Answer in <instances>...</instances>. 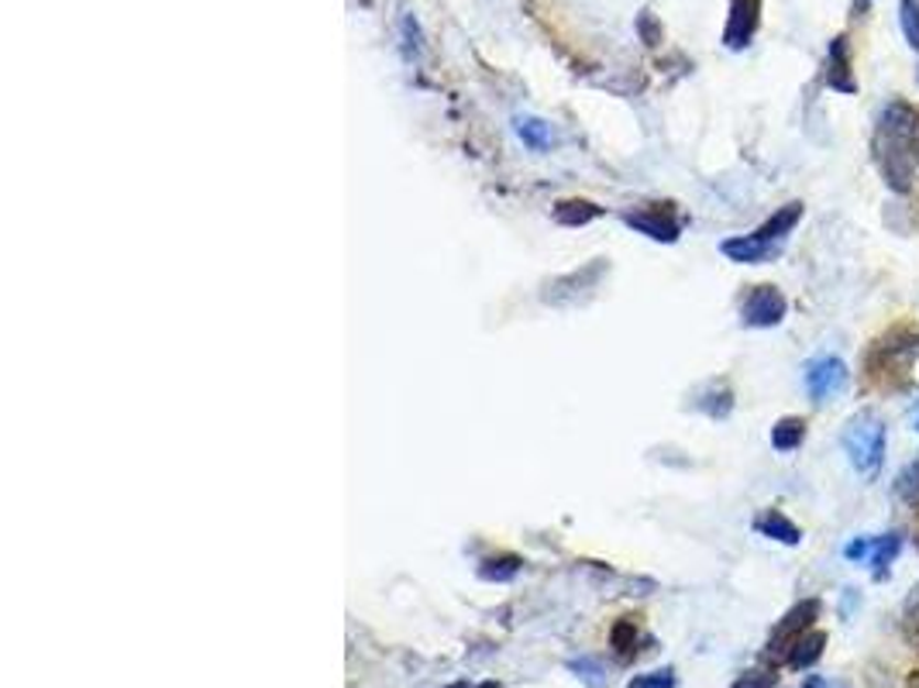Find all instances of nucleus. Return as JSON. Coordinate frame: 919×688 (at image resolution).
I'll list each match as a JSON object with an SVG mask.
<instances>
[{"label": "nucleus", "mask_w": 919, "mask_h": 688, "mask_svg": "<svg viewBox=\"0 0 919 688\" xmlns=\"http://www.w3.org/2000/svg\"><path fill=\"white\" fill-rule=\"evenodd\" d=\"M786 310H789V303H786V296H781V290L754 286L744 299V307H741V320L747 327H775V324L786 320Z\"/></svg>", "instance_id": "5"}, {"label": "nucleus", "mask_w": 919, "mask_h": 688, "mask_svg": "<svg viewBox=\"0 0 919 688\" xmlns=\"http://www.w3.org/2000/svg\"><path fill=\"white\" fill-rule=\"evenodd\" d=\"M820 620V599H802L796 602L792 610L786 613V620H781L772 633V641H768V654L772 657H786L789 647L802 637V633L813 630V623Z\"/></svg>", "instance_id": "4"}, {"label": "nucleus", "mask_w": 919, "mask_h": 688, "mask_svg": "<svg viewBox=\"0 0 919 688\" xmlns=\"http://www.w3.org/2000/svg\"><path fill=\"white\" fill-rule=\"evenodd\" d=\"M906 623L919 633V586L909 592V599H906Z\"/></svg>", "instance_id": "24"}, {"label": "nucleus", "mask_w": 919, "mask_h": 688, "mask_svg": "<svg viewBox=\"0 0 919 688\" xmlns=\"http://www.w3.org/2000/svg\"><path fill=\"white\" fill-rule=\"evenodd\" d=\"M589 688H606V668L600 665V660H592V657H579L569 665Z\"/></svg>", "instance_id": "18"}, {"label": "nucleus", "mask_w": 919, "mask_h": 688, "mask_svg": "<svg viewBox=\"0 0 919 688\" xmlns=\"http://www.w3.org/2000/svg\"><path fill=\"white\" fill-rule=\"evenodd\" d=\"M734 688H775V675H768V671H747Z\"/></svg>", "instance_id": "22"}, {"label": "nucleus", "mask_w": 919, "mask_h": 688, "mask_svg": "<svg viewBox=\"0 0 919 688\" xmlns=\"http://www.w3.org/2000/svg\"><path fill=\"white\" fill-rule=\"evenodd\" d=\"M631 688H675V671L661 668V671H652V675H641V678L631 681Z\"/></svg>", "instance_id": "21"}, {"label": "nucleus", "mask_w": 919, "mask_h": 688, "mask_svg": "<svg viewBox=\"0 0 919 688\" xmlns=\"http://www.w3.org/2000/svg\"><path fill=\"white\" fill-rule=\"evenodd\" d=\"M899 21H902V35L912 48H919V0H902L899 8Z\"/></svg>", "instance_id": "20"}, {"label": "nucleus", "mask_w": 919, "mask_h": 688, "mask_svg": "<svg viewBox=\"0 0 919 688\" xmlns=\"http://www.w3.org/2000/svg\"><path fill=\"white\" fill-rule=\"evenodd\" d=\"M802 437H806V421L799 417H781L775 427H772V448L775 451H796L802 445Z\"/></svg>", "instance_id": "15"}, {"label": "nucleus", "mask_w": 919, "mask_h": 688, "mask_svg": "<svg viewBox=\"0 0 919 688\" xmlns=\"http://www.w3.org/2000/svg\"><path fill=\"white\" fill-rule=\"evenodd\" d=\"M600 210L592 207V204H579V200H569V204H561L555 210V217L561 220V225H586V220H592Z\"/></svg>", "instance_id": "19"}, {"label": "nucleus", "mask_w": 919, "mask_h": 688, "mask_svg": "<svg viewBox=\"0 0 919 688\" xmlns=\"http://www.w3.org/2000/svg\"><path fill=\"white\" fill-rule=\"evenodd\" d=\"M916 430H919V417H916Z\"/></svg>", "instance_id": "27"}, {"label": "nucleus", "mask_w": 919, "mask_h": 688, "mask_svg": "<svg viewBox=\"0 0 919 688\" xmlns=\"http://www.w3.org/2000/svg\"><path fill=\"white\" fill-rule=\"evenodd\" d=\"M844 451L861 479H875L885 461V424L875 409H861L844 427Z\"/></svg>", "instance_id": "2"}, {"label": "nucleus", "mask_w": 919, "mask_h": 688, "mask_svg": "<svg viewBox=\"0 0 919 688\" xmlns=\"http://www.w3.org/2000/svg\"><path fill=\"white\" fill-rule=\"evenodd\" d=\"M916 134L919 118L916 110L902 100H891L875 128V162L888 189L909 193L916 179Z\"/></svg>", "instance_id": "1"}, {"label": "nucleus", "mask_w": 919, "mask_h": 688, "mask_svg": "<svg viewBox=\"0 0 919 688\" xmlns=\"http://www.w3.org/2000/svg\"><path fill=\"white\" fill-rule=\"evenodd\" d=\"M758 21H762V0H734V8H730V21H726V32H723V45L726 48L751 45L754 32H758Z\"/></svg>", "instance_id": "7"}, {"label": "nucleus", "mask_w": 919, "mask_h": 688, "mask_svg": "<svg viewBox=\"0 0 919 688\" xmlns=\"http://www.w3.org/2000/svg\"><path fill=\"white\" fill-rule=\"evenodd\" d=\"M455 688H500L496 681H485V685H455Z\"/></svg>", "instance_id": "26"}, {"label": "nucleus", "mask_w": 919, "mask_h": 688, "mask_svg": "<svg viewBox=\"0 0 919 688\" xmlns=\"http://www.w3.org/2000/svg\"><path fill=\"white\" fill-rule=\"evenodd\" d=\"M500 565H503V568H482V578H500V582H503V578L517 575V558H506V561H500Z\"/></svg>", "instance_id": "23"}, {"label": "nucleus", "mask_w": 919, "mask_h": 688, "mask_svg": "<svg viewBox=\"0 0 919 688\" xmlns=\"http://www.w3.org/2000/svg\"><path fill=\"white\" fill-rule=\"evenodd\" d=\"M754 527H758V534H765V537H772V540H781V544H789V547H796V544L802 540V534H799L796 523H792L786 513H778V510H768L765 516H758V523H754Z\"/></svg>", "instance_id": "14"}, {"label": "nucleus", "mask_w": 919, "mask_h": 688, "mask_svg": "<svg viewBox=\"0 0 919 688\" xmlns=\"http://www.w3.org/2000/svg\"><path fill=\"white\" fill-rule=\"evenodd\" d=\"M627 225L644 231L655 241H675L679 238V220L671 217V210H658V207H644L637 214H627Z\"/></svg>", "instance_id": "9"}, {"label": "nucleus", "mask_w": 919, "mask_h": 688, "mask_svg": "<svg viewBox=\"0 0 919 688\" xmlns=\"http://www.w3.org/2000/svg\"><path fill=\"white\" fill-rule=\"evenodd\" d=\"M851 382L847 362L836 354H820L806 365V393L813 403H830L833 396H841Z\"/></svg>", "instance_id": "3"}, {"label": "nucleus", "mask_w": 919, "mask_h": 688, "mask_svg": "<svg viewBox=\"0 0 919 688\" xmlns=\"http://www.w3.org/2000/svg\"><path fill=\"white\" fill-rule=\"evenodd\" d=\"M517 134L530 149H548L551 145V128L537 118H517Z\"/></svg>", "instance_id": "17"}, {"label": "nucleus", "mask_w": 919, "mask_h": 688, "mask_svg": "<svg viewBox=\"0 0 919 688\" xmlns=\"http://www.w3.org/2000/svg\"><path fill=\"white\" fill-rule=\"evenodd\" d=\"M799 220H802V204H786L781 210H775L754 234H758L762 241L781 244V241H786V238L792 234V228L799 225Z\"/></svg>", "instance_id": "12"}, {"label": "nucleus", "mask_w": 919, "mask_h": 688, "mask_svg": "<svg viewBox=\"0 0 919 688\" xmlns=\"http://www.w3.org/2000/svg\"><path fill=\"white\" fill-rule=\"evenodd\" d=\"M823 647H827V633H823V630H809V633H802V637L789 647L786 665L796 668V671L813 668L817 660L823 657Z\"/></svg>", "instance_id": "11"}, {"label": "nucleus", "mask_w": 919, "mask_h": 688, "mask_svg": "<svg viewBox=\"0 0 919 688\" xmlns=\"http://www.w3.org/2000/svg\"><path fill=\"white\" fill-rule=\"evenodd\" d=\"M896 495H899V500H902L906 506L919 510V458L909 461V465L902 468V472L896 476Z\"/></svg>", "instance_id": "16"}, {"label": "nucleus", "mask_w": 919, "mask_h": 688, "mask_svg": "<svg viewBox=\"0 0 919 688\" xmlns=\"http://www.w3.org/2000/svg\"><path fill=\"white\" fill-rule=\"evenodd\" d=\"M919 354V330L912 327H896L885 341H878V348L872 351V365L875 369H896V365H909Z\"/></svg>", "instance_id": "6"}, {"label": "nucleus", "mask_w": 919, "mask_h": 688, "mask_svg": "<svg viewBox=\"0 0 919 688\" xmlns=\"http://www.w3.org/2000/svg\"><path fill=\"white\" fill-rule=\"evenodd\" d=\"M799 688H847V685H844V681H827V678H817V675H813V678H806Z\"/></svg>", "instance_id": "25"}, {"label": "nucleus", "mask_w": 919, "mask_h": 688, "mask_svg": "<svg viewBox=\"0 0 919 688\" xmlns=\"http://www.w3.org/2000/svg\"><path fill=\"white\" fill-rule=\"evenodd\" d=\"M899 547H902V534L899 531L882 534V537H868V558H864V565H872L875 578H885L888 565L896 561V555H899Z\"/></svg>", "instance_id": "13"}, {"label": "nucleus", "mask_w": 919, "mask_h": 688, "mask_svg": "<svg viewBox=\"0 0 919 688\" xmlns=\"http://www.w3.org/2000/svg\"><path fill=\"white\" fill-rule=\"evenodd\" d=\"M827 83H830L833 90H841V94H854L857 90V79H854V69H851V48H847L844 35H836L833 45H830Z\"/></svg>", "instance_id": "10"}, {"label": "nucleus", "mask_w": 919, "mask_h": 688, "mask_svg": "<svg viewBox=\"0 0 919 688\" xmlns=\"http://www.w3.org/2000/svg\"><path fill=\"white\" fill-rule=\"evenodd\" d=\"M720 252L730 259V262H741V265H762L768 259H775L781 252V244H772V241H762L758 234H744V238H726L720 244Z\"/></svg>", "instance_id": "8"}]
</instances>
